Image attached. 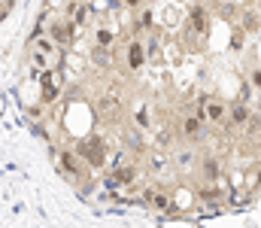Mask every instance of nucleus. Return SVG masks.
<instances>
[{
	"label": "nucleus",
	"instance_id": "nucleus-1",
	"mask_svg": "<svg viewBox=\"0 0 261 228\" xmlns=\"http://www.w3.org/2000/svg\"><path fill=\"white\" fill-rule=\"evenodd\" d=\"M52 161H55V167H58L64 176H70V180H85V176H88V170H85V164H82V155L76 149H67V146L52 149Z\"/></svg>",
	"mask_w": 261,
	"mask_h": 228
},
{
	"label": "nucleus",
	"instance_id": "nucleus-2",
	"mask_svg": "<svg viewBox=\"0 0 261 228\" xmlns=\"http://www.w3.org/2000/svg\"><path fill=\"white\" fill-rule=\"evenodd\" d=\"M206 125H210L206 119H200L195 113H186V116L179 119V125H176V134H179L186 143L197 146V143H203V140L210 137V128H206Z\"/></svg>",
	"mask_w": 261,
	"mask_h": 228
},
{
	"label": "nucleus",
	"instance_id": "nucleus-3",
	"mask_svg": "<svg viewBox=\"0 0 261 228\" xmlns=\"http://www.w3.org/2000/svg\"><path fill=\"white\" fill-rule=\"evenodd\" d=\"M146 61H149L146 43H143L140 37L128 40V43H125V52H122V64H125V70H130V73H140V70L146 67Z\"/></svg>",
	"mask_w": 261,
	"mask_h": 228
},
{
	"label": "nucleus",
	"instance_id": "nucleus-4",
	"mask_svg": "<svg viewBox=\"0 0 261 228\" xmlns=\"http://www.w3.org/2000/svg\"><path fill=\"white\" fill-rule=\"evenodd\" d=\"M197 176L203 180V183H219L222 180V161H219V155H213V152H197Z\"/></svg>",
	"mask_w": 261,
	"mask_h": 228
},
{
	"label": "nucleus",
	"instance_id": "nucleus-5",
	"mask_svg": "<svg viewBox=\"0 0 261 228\" xmlns=\"http://www.w3.org/2000/svg\"><path fill=\"white\" fill-rule=\"evenodd\" d=\"M46 34H49L58 46H64V49H70V46L76 43V24H73L70 18H52L49 28H46Z\"/></svg>",
	"mask_w": 261,
	"mask_h": 228
},
{
	"label": "nucleus",
	"instance_id": "nucleus-6",
	"mask_svg": "<svg viewBox=\"0 0 261 228\" xmlns=\"http://www.w3.org/2000/svg\"><path fill=\"white\" fill-rule=\"evenodd\" d=\"M249 116H252V107H249L243 97H240V100H231V104H228V119H225L222 128H240V131H246Z\"/></svg>",
	"mask_w": 261,
	"mask_h": 228
},
{
	"label": "nucleus",
	"instance_id": "nucleus-7",
	"mask_svg": "<svg viewBox=\"0 0 261 228\" xmlns=\"http://www.w3.org/2000/svg\"><path fill=\"white\" fill-rule=\"evenodd\" d=\"M76 152H79V155H82L91 167H100V164L107 161V155H103V152H107V146H103V140H100V137H85V140L76 146Z\"/></svg>",
	"mask_w": 261,
	"mask_h": 228
},
{
	"label": "nucleus",
	"instance_id": "nucleus-8",
	"mask_svg": "<svg viewBox=\"0 0 261 228\" xmlns=\"http://www.w3.org/2000/svg\"><path fill=\"white\" fill-rule=\"evenodd\" d=\"M186 31L192 37H206V31H210V12H206L203 3H192L189 6V24H186Z\"/></svg>",
	"mask_w": 261,
	"mask_h": 228
},
{
	"label": "nucleus",
	"instance_id": "nucleus-9",
	"mask_svg": "<svg viewBox=\"0 0 261 228\" xmlns=\"http://www.w3.org/2000/svg\"><path fill=\"white\" fill-rule=\"evenodd\" d=\"M140 173H143V170H140L137 164L116 167V170H110V173L103 176V186H110V189H113V186H134V183L140 180Z\"/></svg>",
	"mask_w": 261,
	"mask_h": 228
},
{
	"label": "nucleus",
	"instance_id": "nucleus-10",
	"mask_svg": "<svg viewBox=\"0 0 261 228\" xmlns=\"http://www.w3.org/2000/svg\"><path fill=\"white\" fill-rule=\"evenodd\" d=\"M143 201H146L155 213H167V216H170V213H176L173 198H170L164 189H146V192H143Z\"/></svg>",
	"mask_w": 261,
	"mask_h": 228
},
{
	"label": "nucleus",
	"instance_id": "nucleus-11",
	"mask_svg": "<svg viewBox=\"0 0 261 228\" xmlns=\"http://www.w3.org/2000/svg\"><path fill=\"white\" fill-rule=\"evenodd\" d=\"M88 61H91L97 70H113L119 58H116V49H113V46H91Z\"/></svg>",
	"mask_w": 261,
	"mask_h": 228
},
{
	"label": "nucleus",
	"instance_id": "nucleus-12",
	"mask_svg": "<svg viewBox=\"0 0 261 228\" xmlns=\"http://www.w3.org/2000/svg\"><path fill=\"white\" fill-rule=\"evenodd\" d=\"M225 119H228V100L210 94L206 97V122L210 125H225Z\"/></svg>",
	"mask_w": 261,
	"mask_h": 228
},
{
	"label": "nucleus",
	"instance_id": "nucleus-13",
	"mask_svg": "<svg viewBox=\"0 0 261 228\" xmlns=\"http://www.w3.org/2000/svg\"><path fill=\"white\" fill-rule=\"evenodd\" d=\"M152 24H155V12H152V6H140V9L134 12V34L143 37V34L155 31Z\"/></svg>",
	"mask_w": 261,
	"mask_h": 228
},
{
	"label": "nucleus",
	"instance_id": "nucleus-14",
	"mask_svg": "<svg viewBox=\"0 0 261 228\" xmlns=\"http://www.w3.org/2000/svg\"><path fill=\"white\" fill-rule=\"evenodd\" d=\"M67 18H70L76 28H88V24H91V9H88L85 3L70 0V3H67Z\"/></svg>",
	"mask_w": 261,
	"mask_h": 228
},
{
	"label": "nucleus",
	"instance_id": "nucleus-15",
	"mask_svg": "<svg viewBox=\"0 0 261 228\" xmlns=\"http://www.w3.org/2000/svg\"><path fill=\"white\" fill-rule=\"evenodd\" d=\"M170 161L176 164V167H195V161H197V152L192 149V143H186V146H179V149H173V155H170Z\"/></svg>",
	"mask_w": 261,
	"mask_h": 228
},
{
	"label": "nucleus",
	"instance_id": "nucleus-16",
	"mask_svg": "<svg viewBox=\"0 0 261 228\" xmlns=\"http://www.w3.org/2000/svg\"><path fill=\"white\" fill-rule=\"evenodd\" d=\"M91 40H94V46H116V31L110 24H94Z\"/></svg>",
	"mask_w": 261,
	"mask_h": 228
},
{
	"label": "nucleus",
	"instance_id": "nucleus-17",
	"mask_svg": "<svg viewBox=\"0 0 261 228\" xmlns=\"http://www.w3.org/2000/svg\"><path fill=\"white\" fill-rule=\"evenodd\" d=\"M240 28H243L246 34H258L261 31V15L258 12H249V9L240 12Z\"/></svg>",
	"mask_w": 261,
	"mask_h": 228
},
{
	"label": "nucleus",
	"instance_id": "nucleus-18",
	"mask_svg": "<svg viewBox=\"0 0 261 228\" xmlns=\"http://www.w3.org/2000/svg\"><path fill=\"white\" fill-rule=\"evenodd\" d=\"M97 110H100V116H113V113L119 110L116 94H100V97H97Z\"/></svg>",
	"mask_w": 261,
	"mask_h": 228
},
{
	"label": "nucleus",
	"instance_id": "nucleus-19",
	"mask_svg": "<svg viewBox=\"0 0 261 228\" xmlns=\"http://www.w3.org/2000/svg\"><path fill=\"white\" fill-rule=\"evenodd\" d=\"M246 85L261 94V64H252V67H249V73H246Z\"/></svg>",
	"mask_w": 261,
	"mask_h": 228
},
{
	"label": "nucleus",
	"instance_id": "nucleus-20",
	"mask_svg": "<svg viewBox=\"0 0 261 228\" xmlns=\"http://www.w3.org/2000/svg\"><path fill=\"white\" fill-rule=\"evenodd\" d=\"M167 161H170V158H167L161 149H155L152 155H149V167H152L155 173H158V170H164V167H167Z\"/></svg>",
	"mask_w": 261,
	"mask_h": 228
},
{
	"label": "nucleus",
	"instance_id": "nucleus-21",
	"mask_svg": "<svg viewBox=\"0 0 261 228\" xmlns=\"http://www.w3.org/2000/svg\"><path fill=\"white\" fill-rule=\"evenodd\" d=\"M28 119H31V122H43V119H46V107H43V104L28 107Z\"/></svg>",
	"mask_w": 261,
	"mask_h": 228
},
{
	"label": "nucleus",
	"instance_id": "nucleus-22",
	"mask_svg": "<svg viewBox=\"0 0 261 228\" xmlns=\"http://www.w3.org/2000/svg\"><path fill=\"white\" fill-rule=\"evenodd\" d=\"M31 131H34L37 137H43V140H49V125H46V119H43V122H31Z\"/></svg>",
	"mask_w": 261,
	"mask_h": 228
},
{
	"label": "nucleus",
	"instance_id": "nucleus-23",
	"mask_svg": "<svg viewBox=\"0 0 261 228\" xmlns=\"http://www.w3.org/2000/svg\"><path fill=\"white\" fill-rule=\"evenodd\" d=\"M243 40H246V31H243V28H234V37H231V46H234V49H243Z\"/></svg>",
	"mask_w": 261,
	"mask_h": 228
},
{
	"label": "nucleus",
	"instance_id": "nucleus-24",
	"mask_svg": "<svg viewBox=\"0 0 261 228\" xmlns=\"http://www.w3.org/2000/svg\"><path fill=\"white\" fill-rule=\"evenodd\" d=\"M140 6H146V0H122V9H128V12H137Z\"/></svg>",
	"mask_w": 261,
	"mask_h": 228
},
{
	"label": "nucleus",
	"instance_id": "nucleus-25",
	"mask_svg": "<svg viewBox=\"0 0 261 228\" xmlns=\"http://www.w3.org/2000/svg\"><path fill=\"white\" fill-rule=\"evenodd\" d=\"M252 189H261V170L255 173V180H252Z\"/></svg>",
	"mask_w": 261,
	"mask_h": 228
},
{
	"label": "nucleus",
	"instance_id": "nucleus-26",
	"mask_svg": "<svg viewBox=\"0 0 261 228\" xmlns=\"http://www.w3.org/2000/svg\"><path fill=\"white\" fill-rule=\"evenodd\" d=\"M255 137H261V122H258V131H255Z\"/></svg>",
	"mask_w": 261,
	"mask_h": 228
},
{
	"label": "nucleus",
	"instance_id": "nucleus-27",
	"mask_svg": "<svg viewBox=\"0 0 261 228\" xmlns=\"http://www.w3.org/2000/svg\"><path fill=\"white\" fill-rule=\"evenodd\" d=\"M210 3H216V0H210Z\"/></svg>",
	"mask_w": 261,
	"mask_h": 228
},
{
	"label": "nucleus",
	"instance_id": "nucleus-28",
	"mask_svg": "<svg viewBox=\"0 0 261 228\" xmlns=\"http://www.w3.org/2000/svg\"><path fill=\"white\" fill-rule=\"evenodd\" d=\"M0 3H6V0H0Z\"/></svg>",
	"mask_w": 261,
	"mask_h": 228
}]
</instances>
